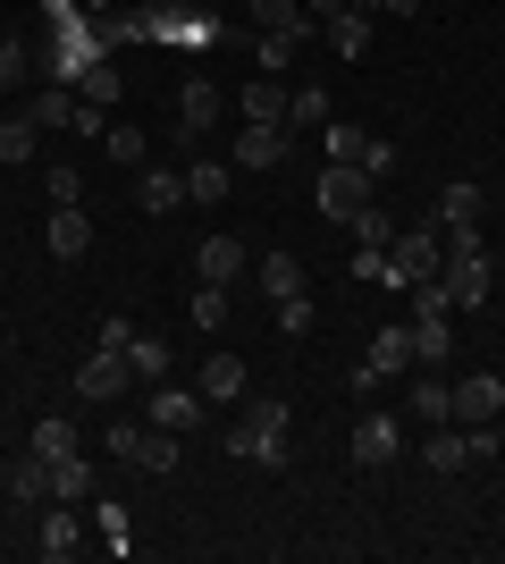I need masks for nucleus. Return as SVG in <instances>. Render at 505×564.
<instances>
[{"instance_id":"2","label":"nucleus","mask_w":505,"mask_h":564,"mask_svg":"<svg viewBox=\"0 0 505 564\" xmlns=\"http://www.w3.org/2000/svg\"><path fill=\"white\" fill-rule=\"evenodd\" d=\"M438 270H447V236L438 228H413V236L387 245V286H421V279H438Z\"/></svg>"},{"instance_id":"40","label":"nucleus","mask_w":505,"mask_h":564,"mask_svg":"<svg viewBox=\"0 0 505 564\" xmlns=\"http://www.w3.org/2000/svg\"><path fill=\"white\" fill-rule=\"evenodd\" d=\"M312 321H320L312 295H287V304H278V329H287V337H312Z\"/></svg>"},{"instance_id":"33","label":"nucleus","mask_w":505,"mask_h":564,"mask_svg":"<svg viewBox=\"0 0 505 564\" xmlns=\"http://www.w3.org/2000/svg\"><path fill=\"white\" fill-rule=\"evenodd\" d=\"M34 455H43V464L51 455H76V422L68 413H43V422H34Z\"/></svg>"},{"instance_id":"10","label":"nucleus","mask_w":505,"mask_h":564,"mask_svg":"<svg viewBox=\"0 0 505 564\" xmlns=\"http://www.w3.org/2000/svg\"><path fill=\"white\" fill-rule=\"evenodd\" d=\"M194 279L202 286H237L244 279V245L237 236H202V245H194Z\"/></svg>"},{"instance_id":"45","label":"nucleus","mask_w":505,"mask_h":564,"mask_svg":"<svg viewBox=\"0 0 505 564\" xmlns=\"http://www.w3.org/2000/svg\"><path fill=\"white\" fill-rule=\"evenodd\" d=\"M421 0H371V18H413Z\"/></svg>"},{"instance_id":"35","label":"nucleus","mask_w":505,"mask_h":564,"mask_svg":"<svg viewBox=\"0 0 505 564\" xmlns=\"http://www.w3.org/2000/svg\"><path fill=\"white\" fill-rule=\"evenodd\" d=\"M34 135H43L34 118H0V161H9V169H18V161H34Z\"/></svg>"},{"instance_id":"22","label":"nucleus","mask_w":505,"mask_h":564,"mask_svg":"<svg viewBox=\"0 0 505 564\" xmlns=\"http://www.w3.org/2000/svg\"><path fill=\"white\" fill-rule=\"evenodd\" d=\"M228 186H237V161H186V194L194 203H228Z\"/></svg>"},{"instance_id":"20","label":"nucleus","mask_w":505,"mask_h":564,"mask_svg":"<svg viewBox=\"0 0 505 564\" xmlns=\"http://www.w3.org/2000/svg\"><path fill=\"white\" fill-rule=\"evenodd\" d=\"M362 371H380V379L413 371V329H380V337H371V354H362Z\"/></svg>"},{"instance_id":"46","label":"nucleus","mask_w":505,"mask_h":564,"mask_svg":"<svg viewBox=\"0 0 505 564\" xmlns=\"http://www.w3.org/2000/svg\"><path fill=\"white\" fill-rule=\"evenodd\" d=\"M304 9H312V25H329L337 9H345V0H304Z\"/></svg>"},{"instance_id":"15","label":"nucleus","mask_w":505,"mask_h":564,"mask_svg":"<svg viewBox=\"0 0 505 564\" xmlns=\"http://www.w3.org/2000/svg\"><path fill=\"white\" fill-rule=\"evenodd\" d=\"M177 203H186V177H177V169H144V186H135V212H144V219H168Z\"/></svg>"},{"instance_id":"24","label":"nucleus","mask_w":505,"mask_h":564,"mask_svg":"<svg viewBox=\"0 0 505 564\" xmlns=\"http://www.w3.org/2000/svg\"><path fill=\"white\" fill-rule=\"evenodd\" d=\"M237 110H244V118H278V127H287V85H278V76H253Z\"/></svg>"},{"instance_id":"8","label":"nucleus","mask_w":505,"mask_h":564,"mask_svg":"<svg viewBox=\"0 0 505 564\" xmlns=\"http://www.w3.org/2000/svg\"><path fill=\"white\" fill-rule=\"evenodd\" d=\"M51 261H85L94 253V219H85V203H51Z\"/></svg>"},{"instance_id":"18","label":"nucleus","mask_w":505,"mask_h":564,"mask_svg":"<svg viewBox=\"0 0 505 564\" xmlns=\"http://www.w3.org/2000/svg\"><path fill=\"white\" fill-rule=\"evenodd\" d=\"M51 497H59V506H85V497H94V464H85V447L51 455Z\"/></svg>"},{"instance_id":"13","label":"nucleus","mask_w":505,"mask_h":564,"mask_svg":"<svg viewBox=\"0 0 505 564\" xmlns=\"http://www.w3.org/2000/svg\"><path fill=\"white\" fill-rule=\"evenodd\" d=\"M421 464L447 471V480H455V471H472V438H463V422H430V447H421Z\"/></svg>"},{"instance_id":"38","label":"nucleus","mask_w":505,"mask_h":564,"mask_svg":"<svg viewBox=\"0 0 505 564\" xmlns=\"http://www.w3.org/2000/svg\"><path fill=\"white\" fill-rule=\"evenodd\" d=\"M362 177H371V186H380V177H396V143H387V135H371V143H362Z\"/></svg>"},{"instance_id":"28","label":"nucleus","mask_w":505,"mask_h":564,"mask_svg":"<svg viewBox=\"0 0 505 564\" xmlns=\"http://www.w3.org/2000/svg\"><path fill=\"white\" fill-rule=\"evenodd\" d=\"M127 371L144 379V388H152V379H168V337H127Z\"/></svg>"},{"instance_id":"11","label":"nucleus","mask_w":505,"mask_h":564,"mask_svg":"<svg viewBox=\"0 0 505 564\" xmlns=\"http://www.w3.org/2000/svg\"><path fill=\"white\" fill-rule=\"evenodd\" d=\"M438 286H447V304L481 312V304H488V253H463V261H447V270H438Z\"/></svg>"},{"instance_id":"19","label":"nucleus","mask_w":505,"mask_h":564,"mask_svg":"<svg viewBox=\"0 0 505 564\" xmlns=\"http://www.w3.org/2000/svg\"><path fill=\"white\" fill-rule=\"evenodd\" d=\"M194 388H202V404H237V397H244V362H237V354H211Z\"/></svg>"},{"instance_id":"32","label":"nucleus","mask_w":505,"mask_h":564,"mask_svg":"<svg viewBox=\"0 0 505 564\" xmlns=\"http://www.w3.org/2000/svg\"><path fill=\"white\" fill-rule=\"evenodd\" d=\"M304 127H329V94H320V85L287 94V135H304Z\"/></svg>"},{"instance_id":"27","label":"nucleus","mask_w":505,"mask_h":564,"mask_svg":"<svg viewBox=\"0 0 505 564\" xmlns=\"http://www.w3.org/2000/svg\"><path fill=\"white\" fill-rule=\"evenodd\" d=\"M9 497H18V506H43V497H51V464H43V455L9 464Z\"/></svg>"},{"instance_id":"31","label":"nucleus","mask_w":505,"mask_h":564,"mask_svg":"<svg viewBox=\"0 0 505 564\" xmlns=\"http://www.w3.org/2000/svg\"><path fill=\"white\" fill-rule=\"evenodd\" d=\"M135 464L144 471H177L186 464V438H177V430H144V455H135Z\"/></svg>"},{"instance_id":"29","label":"nucleus","mask_w":505,"mask_h":564,"mask_svg":"<svg viewBox=\"0 0 505 564\" xmlns=\"http://www.w3.org/2000/svg\"><path fill=\"white\" fill-rule=\"evenodd\" d=\"M76 85H85V94H76L85 110H110V101H119V59H94V68L76 76Z\"/></svg>"},{"instance_id":"36","label":"nucleus","mask_w":505,"mask_h":564,"mask_svg":"<svg viewBox=\"0 0 505 564\" xmlns=\"http://www.w3.org/2000/svg\"><path fill=\"white\" fill-rule=\"evenodd\" d=\"M320 143H329V161H362L371 127H345V118H329V127H320Z\"/></svg>"},{"instance_id":"7","label":"nucleus","mask_w":505,"mask_h":564,"mask_svg":"<svg viewBox=\"0 0 505 564\" xmlns=\"http://www.w3.org/2000/svg\"><path fill=\"white\" fill-rule=\"evenodd\" d=\"M127 379H135V371H127V354L94 346V354H85V371H76V397H85V404H110V397H127Z\"/></svg>"},{"instance_id":"4","label":"nucleus","mask_w":505,"mask_h":564,"mask_svg":"<svg viewBox=\"0 0 505 564\" xmlns=\"http://www.w3.org/2000/svg\"><path fill=\"white\" fill-rule=\"evenodd\" d=\"M312 203L329 219H354V212H371V177H362L354 161H329V169H320V186H312Z\"/></svg>"},{"instance_id":"3","label":"nucleus","mask_w":505,"mask_h":564,"mask_svg":"<svg viewBox=\"0 0 505 564\" xmlns=\"http://www.w3.org/2000/svg\"><path fill=\"white\" fill-rule=\"evenodd\" d=\"M287 152H295V135L278 118H244V135H228V161L237 169H278Z\"/></svg>"},{"instance_id":"23","label":"nucleus","mask_w":505,"mask_h":564,"mask_svg":"<svg viewBox=\"0 0 505 564\" xmlns=\"http://www.w3.org/2000/svg\"><path fill=\"white\" fill-rule=\"evenodd\" d=\"M253 25L262 34H312V9L304 0H253Z\"/></svg>"},{"instance_id":"6","label":"nucleus","mask_w":505,"mask_h":564,"mask_svg":"<svg viewBox=\"0 0 505 564\" xmlns=\"http://www.w3.org/2000/svg\"><path fill=\"white\" fill-rule=\"evenodd\" d=\"M396 455H405V430H396V413H362V422H354V464H362V471H387Z\"/></svg>"},{"instance_id":"1","label":"nucleus","mask_w":505,"mask_h":564,"mask_svg":"<svg viewBox=\"0 0 505 564\" xmlns=\"http://www.w3.org/2000/svg\"><path fill=\"white\" fill-rule=\"evenodd\" d=\"M287 430H295V404L262 397L237 430H228V455H237V464H253V471H287Z\"/></svg>"},{"instance_id":"9","label":"nucleus","mask_w":505,"mask_h":564,"mask_svg":"<svg viewBox=\"0 0 505 564\" xmlns=\"http://www.w3.org/2000/svg\"><path fill=\"white\" fill-rule=\"evenodd\" d=\"M505 413V379L497 371H472V379H455V422L472 430V422H497Z\"/></svg>"},{"instance_id":"37","label":"nucleus","mask_w":505,"mask_h":564,"mask_svg":"<svg viewBox=\"0 0 505 564\" xmlns=\"http://www.w3.org/2000/svg\"><path fill=\"white\" fill-rule=\"evenodd\" d=\"M194 329H228V286H194Z\"/></svg>"},{"instance_id":"14","label":"nucleus","mask_w":505,"mask_h":564,"mask_svg":"<svg viewBox=\"0 0 505 564\" xmlns=\"http://www.w3.org/2000/svg\"><path fill=\"white\" fill-rule=\"evenodd\" d=\"M329 43H337V59H362V51H371V0H345V9H337Z\"/></svg>"},{"instance_id":"16","label":"nucleus","mask_w":505,"mask_h":564,"mask_svg":"<svg viewBox=\"0 0 505 564\" xmlns=\"http://www.w3.org/2000/svg\"><path fill=\"white\" fill-rule=\"evenodd\" d=\"M76 547H85V522H76L68 506H51V522H43V540H34V556H43V564H68Z\"/></svg>"},{"instance_id":"34","label":"nucleus","mask_w":505,"mask_h":564,"mask_svg":"<svg viewBox=\"0 0 505 564\" xmlns=\"http://www.w3.org/2000/svg\"><path fill=\"white\" fill-rule=\"evenodd\" d=\"M295 51H304V34H262V43H253V76H278Z\"/></svg>"},{"instance_id":"41","label":"nucleus","mask_w":505,"mask_h":564,"mask_svg":"<svg viewBox=\"0 0 505 564\" xmlns=\"http://www.w3.org/2000/svg\"><path fill=\"white\" fill-rule=\"evenodd\" d=\"M144 430L152 422H110V464H135V455H144Z\"/></svg>"},{"instance_id":"43","label":"nucleus","mask_w":505,"mask_h":564,"mask_svg":"<svg viewBox=\"0 0 505 564\" xmlns=\"http://www.w3.org/2000/svg\"><path fill=\"white\" fill-rule=\"evenodd\" d=\"M51 203H85V177L68 161H51Z\"/></svg>"},{"instance_id":"5","label":"nucleus","mask_w":505,"mask_h":564,"mask_svg":"<svg viewBox=\"0 0 505 564\" xmlns=\"http://www.w3.org/2000/svg\"><path fill=\"white\" fill-rule=\"evenodd\" d=\"M144 422L152 430H202V388H177V379H152V397H144Z\"/></svg>"},{"instance_id":"26","label":"nucleus","mask_w":505,"mask_h":564,"mask_svg":"<svg viewBox=\"0 0 505 564\" xmlns=\"http://www.w3.org/2000/svg\"><path fill=\"white\" fill-rule=\"evenodd\" d=\"M94 540L110 547V556H127V547H135V522H127L119 497H110V506H94Z\"/></svg>"},{"instance_id":"21","label":"nucleus","mask_w":505,"mask_h":564,"mask_svg":"<svg viewBox=\"0 0 505 564\" xmlns=\"http://www.w3.org/2000/svg\"><path fill=\"white\" fill-rule=\"evenodd\" d=\"M413 422H455V388H447V379H438V371H421V379H413Z\"/></svg>"},{"instance_id":"12","label":"nucleus","mask_w":505,"mask_h":564,"mask_svg":"<svg viewBox=\"0 0 505 564\" xmlns=\"http://www.w3.org/2000/svg\"><path fill=\"white\" fill-rule=\"evenodd\" d=\"M177 127H186V135H211L219 127V85L211 76H186V85H177Z\"/></svg>"},{"instance_id":"44","label":"nucleus","mask_w":505,"mask_h":564,"mask_svg":"<svg viewBox=\"0 0 505 564\" xmlns=\"http://www.w3.org/2000/svg\"><path fill=\"white\" fill-rule=\"evenodd\" d=\"M25 76V43H0V85H18Z\"/></svg>"},{"instance_id":"42","label":"nucleus","mask_w":505,"mask_h":564,"mask_svg":"<svg viewBox=\"0 0 505 564\" xmlns=\"http://www.w3.org/2000/svg\"><path fill=\"white\" fill-rule=\"evenodd\" d=\"M354 279L362 286H387V245H354Z\"/></svg>"},{"instance_id":"30","label":"nucleus","mask_w":505,"mask_h":564,"mask_svg":"<svg viewBox=\"0 0 505 564\" xmlns=\"http://www.w3.org/2000/svg\"><path fill=\"white\" fill-rule=\"evenodd\" d=\"M25 118H34V127H51V135H59V127H76V101L59 94V85H43V94L25 101Z\"/></svg>"},{"instance_id":"17","label":"nucleus","mask_w":505,"mask_h":564,"mask_svg":"<svg viewBox=\"0 0 505 564\" xmlns=\"http://www.w3.org/2000/svg\"><path fill=\"white\" fill-rule=\"evenodd\" d=\"M481 212H488V194L472 177H455V186L438 194V228H481Z\"/></svg>"},{"instance_id":"25","label":"nucleus","mask_w":505,"mask_h":564,"mask_svg":"<svg viewBox=\"0 0 505 564\" xmlns=\"http://www.w3.org/2000/svg\"><path fill=\"white\" fill-rule=\"evenodd\" d=\"M262 295H270V304L304 295V261H295V253H270V261H262Z\"/></svg>"},{"instance_id":"39","label":"nucleus","mask_w":505,"mask_h":564,"mask_svg":"<svg viewBox=\"0 0 505 564\" xmlns=\"http://www.w3.org/2000/svg\"><path fill=\"white\" fill-rule=\"evenodd\" d=\"M101 152H110L119 169H144V135H135V127H110V135H101Z\"/></svg>"}]
</instances>
